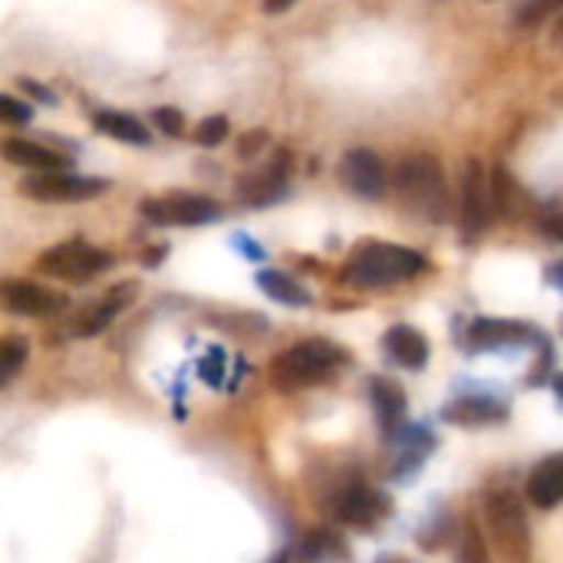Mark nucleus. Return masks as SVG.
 <instances>
[{"label": "nucleus", "mask_w": 563, "mask_h": 563, "mask_svg": "<svg viewBox=\"0 0 563 563\" xmlns=\"http://www.w3.org/2000/svg\"><path fill=\"white\" fill-rule=\"evenodd\" d=\"M155 125H158V132H165L172 139H181L185 135V112L175 109V106H158L155 109Z\"/></svg>", "instance_id": "2f4dec72"}, {"label": "nucleus", "mask_w": 563, "mask_h": 563, "mask_svg": "<svg viewBox=\"0 0 563 563\" xmlns=\"http://www.w3.org/2000/svg\"><path fill=\"white\" fill-rule=\"evenodd\" d=\"M139 297V284H115L112 290H106L99 300H92L89 307H82L73 323H69V336H99L106 327H112V320Z\"/></svg>", "instance_id": "4468645a"}, {"label": "nucleus", "mask_w": 563, "mask_h": 563, "mask_svg": "<svg viewBox=\"0 0 563 563\" xmlns=\"http://www.w3.org/2000/svg\"><path fill=\"white\" fill-rule=\"evenodd\" d=\"M350 363V353L330 340H300L277 353L267 366V379L277 393H303L323 386Z\"/></svg>", "instance_id": "f257e3e1"}, {"label": "nucleus", "mask_w": 563, "mask_h": 563, "mask_svg": "<svg viewBox=\"0 0 563 563\" xmlns=\"http://www.w3.org/2000/svg\"><path fill=\"white\" fill-rule=\"evenodd\" d=\"M228 132H231V122H228L224 115H208V119H201V122L195 125L191 139H195L201 148H218V145L228 139Z\"/></svg>", "instance_id": "cd10ccee"}, {"label": "nucleus", "mask_w": 563, "mask_h": 563, "mask_svg": "<svg viewBox=\"0 0 563 563\" xmlns=\"http://www.w3.org/2000/svg\"><path fill=\"white\" fill-rule=\"evenodd\" d=\"M267 142H271V135H267L264 129H247V132L238 139V158H241V162H254V158L264 152Z\"/></svg>", "instance_id": "473e14b6"}, {"label": "nucleus", "mask_w": 563, "mask_h": 563, "mask_svg": "<svg viewBox=\"0 0 563 563\" xmlns=\"http://www.w3.org/2000/svg\"><path fill=\"white\" fill-rule=\"evenodd\" d=\"M528 501L544 511L563 505V452L534 465V472L528 475Z\"/></svg>", "instance_id": "aec40b11"}, {"label": "nucleus", "mask_w": 563, "mask_h": 563, "mask_svg": "<svg viewBox=\"0 0 563 563\" xmlns=\"http://www.w3.org/2000/svg\"><path fill=\"white\" fill-rule=\"evenodd\" d=\"M426 267H429V261L419 251L373 241L350 254V261L343 264V280L360 290H383V287L419 277Z\"/></svg>", "instance_id": "f03ea898"}, {"label": "nucleus", "mask_w": 563, "mask_h": 563, "mask_svg": "<svg viewBox=\"0 0 563 563\" xmlns=\"http://www.w3.org/2000/svg\"><path fill=\"white\" fill-rule=\"evenodd\" d=\"M142 218L155 228H201L221 221V201L195 191H172L158 198H145L139 205Z\"/></svg>", "instance_id": "423d86ee"}, {"label": "nucleus", "mask_w": 563, "mask_h": 563, "mask_svg": "<svg viewBox=\"0 0 563 563\" xmlns=\"http://www.w3.org/2000/svg\"><path fill=\"white\" fill-rule=\"evenodd\" d=\"M452 538H455L452 521H449L445 515H439V525H435V518H432V521L419 531V548H422V551H439V548H445Z\"/></svg>", "instance_id": "c85d7f7f"}, {"label": "nucleus", "mask_w": 563, "mask_h": 563, "mask_svg": "<svg viewBox=\"0 0 563 563\" xmlns=\"http://www.w3.org/2000/svg\"><path fill=\"white\" fill-rule=\"evenodd\" d=\"M442 422L462 426V429H482V426H498L508 419V402L492 396V393H462L445 409L439 412Z\"/></svg>", "instance_id": "2eb2a0df"}, {"label": "nucleus", "mask_w": 563, "mask_h": 563, "mask_svg": "<svg viewBox=\"0 0 563 563\" xmlns=\"http://www.w3.org/2000/svg\"><path fill=\"white\" fill-rule=\"evenodd\" d=\"M234 244H238V247H241L247 257H254V261H264V251H261L254 241H247V234H238V241H234Z\"/></svg>", "instance_id": "f704fd0d"}, {"label": "nucleus", "mask_w": 563, "mask_h": 563, "mask_svg": "<svg viewBox=\"0 0 563 563\" xmlns=\"http://www.w3.org/2000/svg\"><path fill=\"white\" fill-rule=\"evenodd\" d=\"M66 307H69V297L63 290H53L36 280H20V277L0 280V310L13 317L46 320V317H59Z\"/></svg>", "instance_id": "1a4fd4ad"}, {"label": "nucleus", "mask_w": 563, "mask_h": 563, "mask_svg": "<svg viewBox=\"0 0 563 563\" xmlns=\"http://www.w3.org/2000/svg\"><path fill=\"white\" fill-rule=\"evenodd\" d=\"M488 188H492V208L501 211L505 218H518V181L505 168H495L488 175Z\"/></svg>", "instance_id": "393cba45"}, {"label": "nucleus", "mask_w": 563, "mask_h": 563, "mask_svg": "<svg viewBox=\"0 0 563 563\" xmlns=\"http://www.w3.org/2000/svg\"><path fill=\"white\" fill-rule=\"evenodd\" d=\"M548 284H551V287H558V290H563V261H558V264H551V267H548Z\"/></svg>", "instance_id": "e433bc0d"}, {"label": "nucleus", "mask_w": 563, "mask_h": 563, "mask_svg": "<svg viewBox=\"0 0 563 563\" xmlns=\"http://www.w3.org/2000/svg\"><path fill=\"white\" fill-rule=\"evenodd\" d=\"M92 125H96V132H102L115 142H125V145H148L152 142V132L135 115L119 112V109H96Z\"/></svg>", "instance_id": "412c9836"}, {"label": "nucleus", "mask_w": 563, "mask_h": 563, "mask_svg": "<svg viewBox=\"0 0 563 563\" xmlns=\"http://www.w3.org/2000/svg\"><path fill=\"white\" fill-rule=\"evenodd\" d=\"M551 386H554V396H558V402L563 406V373H558V376L551 379Z\"/></svg>", "instance_id": "ea45409f"}, {"label": "nucleus", "mask_w": 563, "mask_h": 563, "mask_svg": "<svg viewBox=\"0 0 563 563\" xmlns=\"http://www.w3.org/2000/svg\"><path fill=\"white\" fill-rule=\"evenodd\" d=\"M300 563H327L336 561V558H346V548L340 541V534L327 531V528H317V531H307L297 544V554Z\"/></svg>", "instance_id": "5701e85b"}, {"label": "nucleus", "mask_w": 563, "mask_h": 563, "mask_svg": "<svg viewBox=\"0 0 563 563\" xmlns=\"http://www.w3.org/2000/svg\"><path fill=\"white\" fill-rule=\"evenodd\" d=\"M376 563H409L406 558H399V554H383V558H376Z\"/></svg>", "instance_id": "a19ab883"}, {"label": "nucleus", "mask_w": 563, "mask_h": 563, "mask_svg": "<svg viewBox=\"0 0 563 563\" xmlns=\"http://www.w3.org/2000/svg\"><path fill=\"white\" fill-rule=\"evenodd\" d=\"M162 257H165V247H152V251L145 254V267H155Z\"/></svg>", "instance_id": "58836bf2"}, {"label": "nucleus", "mask_w": 563, "mask_h": 563, "mask_svg": "<svg viewBox=\"0 0 563 563\" xmlns=\"http://www.w3.org/2000/svg\"><path fill=\"white\" fill-rule=\"evenodd\" d=\"M340 181L346 191H353L356 198H366V201H379L386 195V168H383V158L369 148H350L340 162Z\"/></svg>", "instance_id": "ddd939ff"}, {"label": "nucleus", "mask_w": 563, "mask_h": 563, "mask_svg": "<svg viewBox=\"0 0 563 563\" xmlns=\"http://www.w3.org/2000/svg\"><path fill=\"white\" fill-rule=\"evenodd\" d=\"M274 563H290V558H277V561Z\"/></svg>", "instance_id": "37998d69"}, {"label": "nucleus", "mask_w": 563, "mask_h": 563, "mask_svg": "<svg viewBox=\"0 0 563 563\" xmlns=\"http://www.w3.org/2000/svg\"><path fill=\"white\" fill-rule=\"evenodd\" d=\"M563 10V0H521V7L515 10V20H518V26H541L548 16H554V13H561Z\"/></svg>", "instance_id": "bb28decb"}, {"label": "nucleus", "mask_w": 563, "mask_h": 563, "mask_svg": "<svg viewBox=\"0 0 563 563\" xmlns=\"http://www.w3.org/2000/svg\"><path fill=\"white\" fill-rule=\"evenodd\" d=\"M544 231H548L554 241H563V218H548V221H544Z\"/></svg>", "instance_id": "4c0bfd02"}, {"label": "nucleus", "mask_w": 563, "mask_h": 563, "mask_svg": "<svg viewBox=\"0 0 563 563\" xmlns=\"http://www.w3.org/2000/svg\"><path fill=\"white\" fill-rule=\"evenodd\" d=\"M455 561L459 563H492L488 538L475 521H465L455 534Z\"/></svg>", "instance_id": "b1692460"}, {"label": "nucleus", "mask_w": 563, "mask_h": 563, "mask_svg": "<svg viewBox=\"0 0 563 563\" xmlns=\"http://www.w3.org/2000/svg\"><path fill=\"white\" fill-rule=\"evenodd\" d=\"M30 119H33V106L30 102L0 92V125H26Z\"/></svg>", "instance_id": "7c9ffc66"}, {"label": "nucleus", "mask_w": 563, "mask_h": 563, "mask_svg": "<svg viewBox=\"0 0 563 563\" xmlns=\"http://www.w3.org/2000/svg\"><path fill=\"white\" fill-rule=\"evenodd\" d=\"M492 221V188L488 172L478 158H468L465 178H462V234L465 241H478Z\"/></svg>", "instance_id": "f8f14e48"}, {"label": "nucleus", "mask_w": 563, "mask_h": 563, "mask_svg": "<svg viewBox=\"0 0 563 563\" xmlns=\"http://www.w3.org/2000/svg\"><path fill=\"white\" fill-rule=\"evenodd\" d=\"M528 343H538L534 327L521 320H501V317H478L465 330V350L475 353H501V350H521Z\"/></svg>", "instance_id": "9d476101"}, {"label": "nucleus", "mask_w": 563, "mask_h": 563, "mask_svg": "<svg viewBox=\"0 0 563 563\" xmlns=\"http://www.w3.org/2000/svg\"><path fill=\"white\" fill-rule=\"evenodd\" d=\"M548 379H554V350L548 336H538V360H534V369L528 373V386H541Z\"/></svg>", "instance_id": "c756f323"}, {"label": "nucleus", "mask_w": 563, "mask_h": 563, "mask_svg": "<svg viewBox=\"0 0 563 563\" xmlns=\"http://www.w3.org/2000/svg\"><path fill=\"white\" fill-rule=\"evenodd\" d=\"M383 350H386V356L396 366H402L409 373H419V369L429 366V340L416 327H409V323L389 327L386 336H383Z\"/></svg>", "instance_id": "a211bd4d"}, {"label": "nucleus", "mask_w": 563, "mask_h": 563, "mask_svg": "<svg viewBox=\"0 0 563 563\" xmlns=\"http://www.w3.org/2000/svg\"><path fill=\"white\" fill-rule=\"evenodd\" d=\"M297 0H264L261 7H264V13H284V10H290Z\"/></svg>", "instance_id": "c9c22d12"}, {"label": "nucleus", "mask_w": 563, "mask_h": 563, "mask_svg": "<svg viewBox=\"0 0 563 563\" xmlns=\"http://www.w3.org/2000/svg\"><path fill=\"white\" fill-rule=\"evenodd\" d=\"M396 191L399 198L422 211L429 221H445L449 211V191H445V175L442 165L432 155H412L396 168Z\"/></svg>", "instance_id": "20e7f679"}, {"label": "nucleus", "mask_w": 563, "mask_h": 563, "mask_svg": "<svg viewBox=\"0 0 563 563\" xmlns=\"http://www.w3.org/2000/svg\"><path fill=\"white\" fill-rule=\"evenodd\" d=\"M109 191L106 178L73 175V172H33L20 181V195L40 205H79Z\"/></svg>", "instance_id": "0eeeda50"}, {"label": "nucleus", "mask_w": 563, "mask_h": 563, "mask_svg": "<svg viewBox=\"0 0 563 563\" xmlns=\"http://www.w3.org/2000/svg\"><path fill=\"white\" fill-rule=\"evenodd\" d=\"M16 82H20V89H23L26 96H33L36 102H56V96H53L46 86H40L36 79H16Z\"/></svg>", "instance_id": "72a5a7b5"}, {"label": "nucleus", "mask_w": 563, "mask_h": 563, "mask_svg": "<svg viewBox=\"0 0 563 563\" xmlns=\"http://www.w3.org/2000/svg\"><path fill=\"white\" fill-rule=\"evenodd\" d=\"M0 158L16 165V168H26V172H63L69 165L66 155L33 142V139H0Z\"/></svg>", "instance_id": "6ab92c4d"}, {"label": "nucleus", "mask_w": 563, "mask_h": 563, "mask_svg": "<svg viewBox=\"0 0 563 563\" xmlns=\"http://www.w3.org/2000/svg\"><path fill=\"white\" fill-rule=\"evenodd\" d=\"M554 46H563V16L561 23H558V30H554Z\"/></svg>", "instance_id": "79ce46f5"}, {"label": "nucleus", "mask_w": 563, "mask_h": 563, "mask_svg": "<svg viewBox=\"0 0 563 563\" xmlns=\"http://www.w3.org/2000/svg\"><path fill=\"white\" fill-rule=\"evenodd\" d=\"M389 445H396L393 482H409V478H416V475L422 472L429 452H432L439 442H435V435H432L426 426H409V422H406V429H402Z\"/></svg>", "instance_id": "f3484780"}, {"label": "nucleus", "mask_w": 563, "mask_h": 563, "mask_svg": "<svg viewBox=\"0 0 563 563\" xmlns=\"http://www.w3.org/2000/svg\"><path fill=\"white\" fill-rule=\"evenodd\" d=\"M257 287L284 307H310V294L303 290V284H297L284 271H257Z\"/></svg>", "instance_id": "4be33fe9"}, {"label": "nucleus", "mask_w": 563, "mask_h": 563, "mask_svg": "<svg viewBox=\"0 0 563 563\" xmlns=\"http://www.w3.org/2000/svg\"><path fill=\"white\" fill-rule=\"evenodd\" d=\"M369 406H373V416H376V426H379L383 439L393 442L409 422L406 389L389 376H376V379H369Z\"/></svg>", "instance_id": "dca6fc26"}, {"label": "nucleus", "mask_w": 563, "mask_h": 563, "mask_svg": "<svg viewBox=\"0 0 563 563\" xmlns=\"http://www.w3.org/2000/svg\"><path fill=\"white\" fill-rule=\"evenodd\" d=\"M482 511H485V525H488L498 558L505 563H531V551H534L531 521L518 495L508 488H495L492 495H485Z\"/></svg>", "instance_id": "7ed1b4c3"}, {"label": "nucleus", "mask_w": 563, "mask_h": 563, "mask_svg": "<svg viewBox=\"0 0 563 563\" xmlns=\"http://www.w3.org/2000/svg\"><path fill=\"white\" fill-rule=\"evenodd\" d=\"M36 267H40V274L63 280V284H89L92 277H99L112 267V254L82 238H69V241L46 247L36 257Z\"/></svg>", "instance_id": "39448f33"}, {"label": "nucleus", "mask_w": 563, "mask_h": 563, "mask_svg": "<svg viewBox=\"0 0 563 563\" xmlns=\"http://www.w3.org/2000/svg\"><path fill=\"white\" fill-rule=\"evenodd\" d=\"M30 343L23 336H0V389L26 366Z\"/></svg>", "instance_id": "a878e982"}, {"label": "nucleus", "mask_w": 563, "mask_h": 563, "mask_svg": "<svg viewBox=\"0 0 563 563\" xmlns=\"http://www.w3.org/2000/svg\"><path fill=\"white\" fill-rule=\"evenodd\" d=\"M330 515L356 531H373L383 521H389L393 515V498L383 488H373L366 482H350L343 485L333 501H330Z\"/></svg>", "instance_id": "6e6552de"}, {"label": "nucleus", "mask_w": 563, "mask_h": 563, "mask_svg": "<svg viewBox=\"0 0 563 563\" xmlns=\"http://www.w3.org/2000/svg\"><path fill=\"white\" fill-rule=\"evenodd\" d=\"M290 168H294V155L287 148H277L261 168L247 172L238 181V198L251 208H264L274 205L277 198H284L287 181H290Z\"/></svg>", "instance_id": "9b49d317"}]
</instances>
